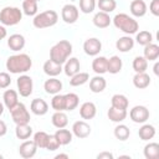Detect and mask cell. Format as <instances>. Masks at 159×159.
Instances as JSON below:
<instances>
[{"mask_svg":"<svg viewBox=\"0 0 159 159\" xmlns=\"http://www.w3.org/2000/svg\"><path fill=\"white\" fill-rule=\"evenodd\" d=\"M5 66L10 73L22 75L32 67V60L27 53H16L7 57Z\"/></svg>","mask_w":159,"mask_h":159,"instance_id":"obj_1","label":"cell"},{"mask_svg":"<svg viewBox=\"0 0 159 159\" xmlns=\"http://www.w3.org/2000/svg\"><path fill=\"white\" fill-rule=\"evenodd\" d=\"M112 22L119 31L124 32L125 35H134L139 30L138 21L133 16H129L128 14H124V12H119L114 15V17L112 19Z\"/></svg>","mask_w":159,"mask_h":159,"instance_id":"obj_2","label":"cell"},{"mask_svg":"<svg viewBox=\"0 0 159 159\" xmlns=\"http://www.w3.org/2000/svg\"><path fill=\"white\" fill-rule=\"evenodd\" d=\"M71 53H72V43L68 40H60L57 43H55L51 47L50 60L58 65H63L66 60L71 56Z\"/></svg>","mask_w":159,"mask_h":159,"instance_id":"obj_3","label":"cell"},{"mask_svg":"<svg viewBox=\"0 0 159 159\" xmlns=\"http://www.w3.org/2000/svg\"><path fill=\"white\" fill-rule=\"evenodd\" d=\"M58 21V14L55 10H46L42 12H37L34 16L32 25L36 29H47L56 25Z\"/></svg>","mask_w":159,"mask_h":159,"instance_id":"obj_4","label":"cell"},{"mask_svg":"<svg viewBox=\"0 0 159 159\" xmlns=\"http://www.w3.org/2000/svg\"><path fill=\"white\" fill-rule=\"evenodd\" d=\"M22 20V10L16 6H5L0 11V22L4 26H15Z\"/></svg>","mask_w":159,"mask_h":159,"instance_id":"obj_5","label":"cell"},{"mask_svg":"<svg viewBox=\"0 0 159 159\" xmlns=\"http://www.w3.org/2000/svg\"><path fill=\"white\" fill-rule=\"evenodd\" d=\"M10 113L15 124H26L30 122V112L21 102H19L12 109H10Z\"/></svg>","mask_w":159,"mask_h":159,"instance_id":"obj_6","label":"cell"},{"mask_svg":"<svg viewBox=\"0 0 159 159\" xmlns=\"http://www.w3.org/2000/svg\"><path fill=\"white\" fill-rule=\"evenodd\" d=\"M16 86H17V93L21 97H29L32 93V89H34L32 78L25 73L19 76V78L16 80Z\"/></svg>","mask_w":159,"mask_h":159,"instance_id":"obj_7","label":"cell"},{"mask_svg":"<svg viewBox=\"0 0 159 159\" xmlns=\"http://www.w3.org/2000/svg\"><path fill=\"white\" fill-rule=\"evenodd\" d=\"M149 109L145 106H134L130 112H129V117L132 119V122L138 123V124H143L149 119Z\"/></svg>","mask_w":159,"mask_h":159,"instance_id":"obj_8","label":"cell"},{"mask_svg":"<svg viewBox=\"0 0 159 159\" xmlns=\"http://www.w3.org/2000/svg\"><path fill=\"white\" fill-rule=\"evenodd\" d=\"M80 10L73 4H66L61 10V17L66 24H75L78 20Z\"/></svg>","mask_w":159,"mask_h":159,"instance_id":"obj_9","label":"cell"},{"mask_svg":"<svg viewBox=\"0 0 159 159\" xmlns=\"http://www.w3.org/2000/svg\"><path fill=\"white\" fill-rule=\"evenodd\" d=\"M83 51L88 56H98L102 51V42L97 37H89L83 42Z\"/></svg>","mask_w":159,"mask_h":159,"instance_id":"obj_10","label":"cell"},{"mask_svg":"<svg viewBox=\"0 0 159 159\" xmlns=\"http://www.w3.org/2000/svg\"><path fill=\"white\" fill-rule=\"evenodd\" d=\"M72 134L80 139H84L91 134V125L86 120H76L72 125Z\"/></svg>","mask_w":159,"mask_h":159,"instance_id":"obj_11","label":"cell"},{"mask_svg":"<svg viewBox=\"0 0 159 159\" xmlns=\"http://www.w3.org/2000/svg\"><path fill=\"white\" fill-rule=\"evenodd\" d=\"M37 149L39 148L36 147V144H35L34 140H27L26 139V140H24L20 144V147H19V154L24 159H30V158L35 157Z\"/></svg>","mask_w":159,"mask_h":159,"instance_id":"obj_12","label":"cell"},{"mask_svg":"<svg viewBox=\"0 0 159 159\" xmlns=\"http://www.w3.org/2000/svg\"><path fill=\"white\" fill-rule=\"evenodd\" d=\"M63 72L67 77H72L73 75H76L77 72H80L81 65H80V60L77 57H68L66 60V62L63 63Z\"/></svg>","mask_w":159,"mask_h":159,"instance_id":"obj_13","label":"cell"},{"mask_svg":"<svg viewBox=\"0 0 159 159\" xmlns=\"http://www.w3.org/2000/svg\"><path fill=\"white\" fill-rule=\"evenodd\" d=\"M129 10L134 17H143L148 11V6L144 0H132Z\"/></svg>","mask_w":159,"mask_h":159,"instance_id":"obj_14","label":"cell"},{"mask_svg":"<svg viewBox=\"0 0 159 159\" xmlns=\"http://www.w3.org/2000/svg\"><path fill=\"white\" fill-rule=\"evenodd\" d=\"M25 37L21 34H12L7 39V46L11 51H21L25 47Z\"/></svg>","mask_w":159,"mask_h":159,"instance_id":"obj_15","label":"cell"},{"mask_svg":"<svg viewBox=\"0 0 159 159\" xmlns=\"http://www.w3.org/2000/svg\"><path fill=\"white\" fill-rule=\"evenodd\" d=\"M43 89L47 94H57L62 89V82L56 77H48V80H46L43 83Z\"/></svg>","mask_w":159,"mask_h":159,"instance_id":"obj_16","label":"cell"},{"mask_svg":"<svg viewBox=\"0 0 159 159\" xmlns=\"http://www.w3.org/2000/svg\"><path fill=\"white\" fill-rule=\"evenodd\" d=\"M30 109L35 116H45L48 112V104L42 98H35L31 101Z\"/></svg>","mask_w":159,"mask_h":159,"instance_id":"obj_17","label":"cell"},{"mask_svg":"<svg viewBox=\"0 0 159 159\" xmlns=\"http://www.w3.org/2000/svg\"><path fill=\"white\" fill-rule=\"evenodd\" d=\"M96 114H97V107L93 102H84L80 107V116L84 120L93 119L96 117Z\"/></svg>","mask_w":159,"mask_h":159,"instance_id":"obj_18","label":"cell"},{"mask_svg":"<svg viewBox=\"0 0 159 159\" xmlns=\"http://www.w3.org/2000/svg\"><path fill=\"white\" fill-rule=\"evenodd\" d=\"M2 103L10 111L19 103V93L15 89H6L2 94Z\"/></svg>","mask_w":159,"mask_h":159,"instance_id":"obj_19","label":"cell"},{"mask_svg":"<svg viewBox=\"0 0 159 159\" xmlns=\"http://www.w3.org/2000/svg\"><path fill=\"white\" fill-rule=\"evenodd\" d=\"M134 47V39L130 37V35H125L119 37L116 41V48L119 52H129Z\"/></svg>","mask_w":159,"mask_h":159,"instance_id":"obj_20","label":"cell"},{"mask_svg":"<svg viewBox=\"0 0 159 159\" xmlns=\"http://www.w3.org/2000/svg\"><path fill=\"white\" fill-rule=\"evenodd\" d=\"M106 87H107V81L102 75H97L89 80V89L93 93H101L106 89Z\"/></svg>","mask_w":159,"mask_h":159,"instance_id":"obj_21","label":"cell"},{"mask_svg":"<svg viewBox=\"0 0 159 159\" xmlns=\"http://www.w3.org/2000/svg\"><path fill=\"white\" fill-rule=\"evenodd\" d=\"M92 21H93V25L96 27H98V29H106V27H108L111 25L112 19H111L109 14L103 12V11H98V12L94 14Z\"/></svg>","mask_w":159,"mask_h":159,"instance_id":"obj_22","label":"cell"},{"mask_svg":"<svg viewBox=\"0 0 159 159\" xmlns=\"http://www.w3.org/2000/svg\"><path fill=\"white\" fill-rule=\"evenodd\" d=\"M42 70H43V72H45L48 77H57V76L63 71L62 65H58V63H56V62H53V61H51V60H47V61L43 63Z\"/></svg>","mask_w":159,"mask_h":159,"instance_id":"obj_23","label":"cell"},{"mask_svg":"<svg viewBox=\"0 0 159 159\" xmlns=\"http://www.w3.org/2000/svg\"><path fill=\"white\" fill-rule=\"evenodd\" d=\"M143 57L147 61H157L159 57V46L153 42L145 45L143 50Z\"/></svg>","mask_w":159,"mask_h":159,"instance_id":"obj_24","label":"cell"},{"mask_svg":"<svg viewBox=\"0 0 159 159\" xmlns=\"http://www.w3.org/2000/svg\"><path fill=\"white\" fill-rule=\"evenodd\" d=\"M133 84L138 89H144L150 84V76L147 72L135 73L133 77Z\"/></svg>","mask_w":159,"mask_h":159,"instance_id":"obj_25","label":"cell"},{"mask_svg":"<svg viewBox=\"0 0 159 159\" xmlns=\"http://www.w3.org/2000/svg\"><path fill=\"white\" fill-rule=\"evenodd\" d=\"M107 57L104 56H96L92 61V70L96 75H104L107 72Z\"/></svg>","mask_w":159,"mask_h":159,"instance_id":"obj_26","label":"cell"},{"mask_svg":"<svg viewBox=\"0 0 159 159\" xmlns=\"http://www.w3.org/2000/svg\"><path fill=\"white\" fill-rule=\"evenodd\" d=\"M122 67H123V62L119 56L114 55L107 60V72H109L112 75H117L120 72Z\"/></svg>","mask_w":159,"mask_h":159,"instance_id":"obj_27","label":"cell"},{"mask_svg":"<svg viewBox=\"0 0 159 159\" xmlns=\"http://www.w3.org/2000/svg\"><path fill=\"white\" fill-rule=\"evenodd\" d=\"M107 116H108V119L111 122H114V123H120L123 122L128 113H127V109H118V108H114V107H111L107 112Z\"/></svg>","mask_w":159,"mask_h":159,"instance_id":"obj_28","label":"cell"},{"mask_svg":"<svg viewBox=\"0 0 159 159\" xmlns=\"http://www.w3.org/2000/svg\"><path fill=\"white\" fill-rule=\"evenodd\" d=\"M51 122L53 127L58 128H65L68 124V117L65 113V111H55V113L51 117Z\"/></svg>","mask_w":159,"mask_h":159,"instance_id":"obj_29","label":"cell"},{"mask_svg":"<svg viewBox=\"0 0 159 159\" xmlns=\"http://www.w3.org/2000/svg\"><path fill=\"white\" fill-rule=\"evenodd\" d=\"M155 127L152 125V124H148V123H143V125L139 128L138 130V135L142 140H150L155 137Z\"/></svg>","mask_w":159,"mask_h":159,"instance_id":"obj_30","label":"cell"},{"mask_svg":"<svg viewBox=\"0 0 159 159\" xmlns=\"http://www.w3.org/2000/svg\"><path fill=\"white\" fill-rule=\"evenodd\" d=\"M15 135L17 139L21 140H26L32 135V128L29 123L26 124H16V129H15Z\"/></svg>","mask_w":159,"mask_h":159,"instance_id":"obj_31","label":"cell"},{"mask_svg":"<svg viewBox=\"0 0 159 159\" xmlns=\"http://www.w3.org/2000/svg\"><path fill=\"white\" fill-rule=\"evenodd\" d=\"M128 106H129V101H128V98L124 94L117 93V94L112 96V98H111V107H114V108H118V109H127Z\"/></svg>","mask_w":159,"mask_h":159,"instance_id":"obj_32","label":"cell"},{"mask_svg":"<svg viewBox=\"0 0 159 159\" xmlns=\"http://www.w3.org/2000/svg\"><path fill=\"white\" fill-rule=\"evenodd\" d=\"M55 137L57 138L60 145H67L72 142V138H73V134L72 132H70L68 129H65V128H58L55 133Z\"/></svg>","mask_w":159,"mask_h":159,"instance_id":"obj_33","label":"cell"},{"mask_svg":"<svg viewBox=\"0 0 159 159\" xmlns=\"http://www.w3.org/2000/svg\"><path fill=\"white\" fill-rule=\"evenodd\" d=\"M143 153H144L145 159H158L159 158V144L155 142L145 144Z\"/></svg>","mask_w":159,"mask_h":159,"instance_id":"obj_34","label":"cell"},{"mask_svg":"<svg viewBox=\"0 0 159 159\" xmlns=\"http://www.w3.org/2000/svg\"><path fill=\"white\" fill-rule=\"evenodd\" d=\"M39 11L36 0H24L22 1V14L26 16H35Z\"/></svg>","mask_w":159,"mask_h":159,"instance_id":"obj_35","label":"cell"},{"mask_svg":"<svg viewBox=\"0 0 159 159\" xmlns=\"http://www.w3.org/2000/svg\"><path fill=\"white\" fill-rule=\"evenodd\" d=\"M89 81V75L87 72H77L72 77H70V84L72 87H80Z\"/></svg>","mask_w":159,"mask_h":159,"instance_id":"obj_36","label":"cell"},{"mask_svg":"<svg viewBox=\"0 0 159 159\" xmlns=\"http://www.w3.org/2000/svg\"><path fill=\"white\" fill-rule=\"evenodd\" d=\"M113 133H114V137H116L118 140L124 142V140H127V139L129 138V135H130V129H129L125 124L118 123V125H116Z\"/></svg>","mask_w":159,"mask_h":159,"instance_id":"obj_37","label":"cell"},{"mask_svg":"<svg viewBox=\"0 0 159 159\" xmlns=\"http://www.w3.org/2000/svg\"><path fill=\"white\" fill-rule=\"evenodd\" d=\"M65 98H66V111L71 112V111H73L78 107V104H80L78 94H76L73 92H70V93L65 94Z\"/></svg>","mask_w":159,"mask_h":159,"instance_id":"obj_38","label":"cell"},{"mask_svg":"<svg viewBox=\"0 0 159 159\" xmlns=\"http://www.w3.org/2000/svg\"><path fill=\"white\" fill-rule=\"evenodd\" d=\"M51 107L55 111H66V98L65 94H53L51 99Z\"/></svg>","mask_w":159,"mask_h":159,"instance_id":"obj_39","label":"cell"},{"mask_svg":"<svg viewBox=\"0 0 159 159\" xmlns=\"http://www.w3.org/2000/svg\"><path fill=\"white\" fill-rule=\"evenodd\" d=\"M132 67H133V70H134L135 73L145 72L147 68H148V61H147L143 56H137V57H134V60H133Z\"/></svg>","mask_w":159,"mask_h":159,"instance_id":"obj_40","label":"cell"},{"mask_svg":"<svg viewBox=\"0 0 159 159\" xmlns=\"http://www.w3.org/2000/svg\"><path fill=\"white\" fill-rule=\"evenodd\" d=\"M97 6L99 9V11H103V12H112L116 10L117 7V1L116 0H98L97 1Z\"/></svg>","mask_w":159,"mask_h":159,"instance_id":"obj_41","label":"cell"},{"mask_svg":"<svg viewBox=\"0 0 159 159\" xmlns=\"http://www.w3.org/2000/svg\"><path fill=\"white\" fill-rule=\"evenodd\" d=\"M135 41L138 45H142V46H145L150 42H153V35L150 31H147V30H143V31H139L137 32V36H135Z\"/></svg>","mask_w":159,"mask_h":159,"instance_id":"obj_42","label":"cell"},{"mask_svg":"<svg viewBox=\"0 0 159 159\" xmlns=\"http://www.w3.org/2000/svg\"><path fill=\"white\" fill-rule=\"evenodd\" d=\"M47 139H48V134L43 130H39L34 134V138L32 140L35 142L36 147L40 148V149H45L46 148V143H47Z\"/></svg>","mask_w":159,"mask_h":159,"instance_id":"obj_43","label":"cell"},{"mask_svg":"<svg viewBox=\"0 0 159 159\" xmlns=\"http://www.w3.org/2000/svg\"><path fill=\"white\" fill-rule=\"evenodd\" d=\"M80 1V10L83 14H91L94 11L97 2L96 0H78Z\"/></svg>","mask_w":159,"mask_h":159,"instance_id":"obj_44","label":"cell"},{"mask_svg":"<svg viewBox=\"0 0 159 159\" xmlns=\"http://www.w3.org/2000/svg\"><path fill=\"white\" fill-rule=\"evenodd\" d=\"M58 148H60V143H58L57 138L55 137V134H48V139H47L45 149H47L50 152H53V150H57Z\"/></svg>","mask_w":159,"mask_h":159,"instance_id":"obj_45","label":"cell"},{"mask_svg":"<svg viewBox=\"0 0 159 159\" xmlns=\"http://www.w3.org/2000/svg\"><path fill=\"white\" fill-rule=\"evenodd\" d=\"M11 84V77L7 72H0V88L5 89Z\"/></svg>","mask_w":159,"mask_h":159,"instance_id":"obj_46","label":"cell"},{"mask_svg":"<svg viewBox=\"0 0 159 159\" xmlns=\"http://www.w3.org/2000/svg\"><path fill=\"white\" fill-rule=\"evenodd\" d=\"M149 11L154 16H159V0H152L149 5Z\"/></svg>","mask_w":159,"mask_h":159,"instance_id":"obj_47","label":"cell"},{"mask_svg":"<svg viewBox=\"0 0 159 159\" xmlns=\"http://www.w3.org/2000/svg\"><path fill=\"white\" fill-rule=\"evenodd\" d=\"M114 155L111 152H102L97 155V159H113Z\"/></svg>","mask_w":159,"mask_h":159,"instance_id":"obj_48","label":"cell"},{"mask_svg":"<svg viewBox=\"0 0 159 159\" xmlns=\"http://www.w3.org/2000/svg\"><path fill=\"white\" fill-rule=\"evenodd\" d=\"M7 132V127H6V123L4 120L0 119V137H4Z\"/></svg>","mask_w":159,"mask_h":159,"instance_id":"obj_49","label":"cell"},{"mask_svg":"<svg viewBox=\"0 0 159 159\" xmlns=\"http://www.w3.org/2000/svg\"><path fill=\"white\" fill-rule=\"evenodd\" d=\"M6 35H7V31H6L5 26L4 25H0V42H1V40H4L6 37Z\"/></svg>","mask_w":159,"mask_h":159,"instance_id":"obj_50","label":"cell"},{"mask_svg":"<svg viewBox=\"0 0 159 159\" xmlns=\"http://www.w3.org/2000/svg\"><path fill=\"white\" fill-rule=\"evenodd\" d=\"M153 71H154V75L155 76H159V62H155V65L153 67Z\"/></svg>","mask_w":159,"mask_h":159,"instance_id":"obj_51","label":"cell"},{"mask_svg":"<svg viewBox=\"0 0 159 159\" xmlns=\"http://www.w3.org/2000/svg\"><path fill=\"white\" fill-rule=\"evenodd\" d=\"M68 158H70L68 154H57L55 157V159H68Z\"/></svg>","mask_w":159,"mask_h":159,"instance_id":"obj_52","label":"cell"},{"mask_svg":"<svg viewBox=\"0 0 159 159\" xmlns=\"http://www.w3.org/2000/svg\"><path fill=\"white\" fill-rule=\"evenodd\" d=\"M4 109H5V106H4L2 102H0V116L4 113Z\"/></svg>","mask_w":159,"mask_h":159,"instance_id":"obj_53","label":"cell"},{"mask_svg":"<svg viewBox=\"0 0 159 159\" xmlns=\"http://www.w3.org/2000/svg\"><path fill=\"white\" fill-rule=\"evenodd\" d=\"M2 158H4V155H2V154H0V159H2Z\"/></svg>","mask_w":159,"mask_h":159,"instance_id":"obj_54","label":"cell"},{"mask_svg":"<svg viewBox=\"0 0 159 159\" xmlns=\"http://www.w3.org/2000/svg\"><path fill=\"white\" fill-rule=\"evenodd\" d=\"M36 1H41V0H36Z\"/></svg>","mask_w":159,"mask_h":159,"instance_id":"obj_55","label":"cell"}]
</instances>
